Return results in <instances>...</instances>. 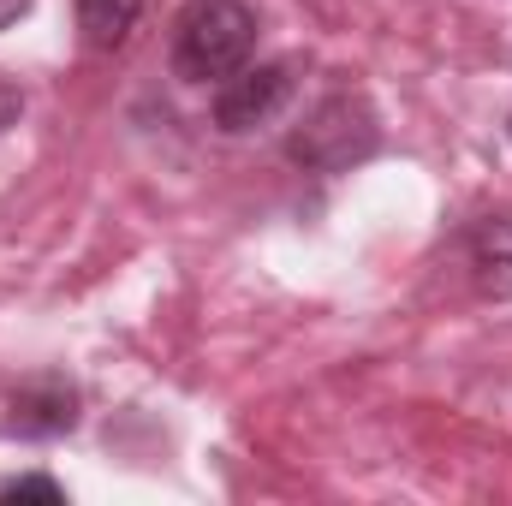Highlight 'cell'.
Returning a JSON list of instances; mask_svg holds the SVG:
<instances>
[{
	"instance_id": "1",
	"label": "cell",
	"mask_w": 512,
	"mask_h": 506,
	"mask_svg": "<svg viewBox=\"0 0 512 506\" xmlns=\"http://www.w3.org/2000/svg\"><path fill=\"white\" fill-rule=\"evenodd\" d=\"M256 12L245 0H185L173 18V72L185 84H221L251 66Z\"/></svg>"
},
{
	"instance_id": "2",
	"label": "cell",
	"mask_w": 512,
	"mask_h": 506,
	"mask_svg": "<svg viewBox=\"0 0 512 506\" xmlns=\"http://www.w3.org/2000/svg\"><path fill=\"white\" fill-rule=\"evenodd\" d=\"M376 143H382L376 114H370L358 96H328L304 126L292 131L286 155H292L298 167H310V173H346V167L370 161Z\"/></svg>"
},
{
	"instance_id": "3",
	"label": "cell",
	"mask_w": 512,
	"mask_h": 506,
	"mask_svg": "<svg viewBox=\"0 0 512 506\" xmlns=\"http://www.w3.org/2000/svg\"><path fill=\"white\" fill-rule=\"evenodd\" d=\"M292 96V66L286 60H262V66H239L233 78L215 84V126L221 131H256L268 126Z\"/></svg>"
},
{
	"instance_id": "4",
	"label": "cell",
	"mask_w": 512,
	"mask_h": 506,
	"mask_svg": "<svg viewBox=\"0 0 512 506\" xmlns=\"http://www.w3.org/2000/svg\"><path fill=\"white\" fill-rule=\"evenodd\" d=\"M78 423V387L60 376H36L12 393V429L18 435H66Z\"/></svg>"
},
{
	"instance_id": "5",
	"label": "cell",
	"mask_w": 512,
	"mask_h": 506,
	"mask_svg": "<svg viewBox=\"0 0 512 506\" xmlns=\"http://www.w3.org/2000/svg\"><path fill=\"white\" fill-rule=\"evenodd\" d=\"M471 280L483 298L512 304V215H489L471 233Z\"/></svg>"
},
{
	"instance_id": "6",
	"label": "cell",
	"mask_w": 512,
	"mask_h": 506,
	"mask_svg": "<svg viewBox=\"0 0 512 506\" xmlns=\"http://www.w3.org/2000/svg\"><path fill=\"white\" fill-rule=\"evenodd\" d=\"M137 18H143V0H78V30L90 48H120Z\"/></svg>"
},
{
	"instance_id": "7",
	"label": "cell",
	"mask_w": 512,
	"mask_h": 506,
	"mask_svg": "<svg viewBox=\"0 0 512 506\" xmlns=\"http://www.w3.org/2000/svg\"><path fill=\"white\" fill-rule=\"evenodd\" d=\"M0 495L6 501H66V489L54 477H12V483H0Z\"/></svg>"
},
{
	"instance_id": "8",
	"label": "cell",
	"mask_w": 512,
	"mask_h": 506,
	"mask_svg": "<svg viewBox=\"0 0 512 506\" xmlns=\"http://www.w3.org/2000/svg\"><path fill=\"white\" fill-rule=\"evenodd\" d=\"M18 114H24V90H18L12 78H0V131L18 126Z\"/></svg>"
},
{
	"instance_id": "9",
	"label": "cell",
	"mask_w": 512,
	"mask_h": 506,
	"mask_svg": "<svg viewBox=\"0 0 512 506\" xmlns=\"http://www.w3.org/2000/svg\"><path fill=\"white\" fill-rule=\"evenodd\" d=\"M24 12H30V0H0V30H6V24H18Z\"/></svg>"
}]
</instances>
